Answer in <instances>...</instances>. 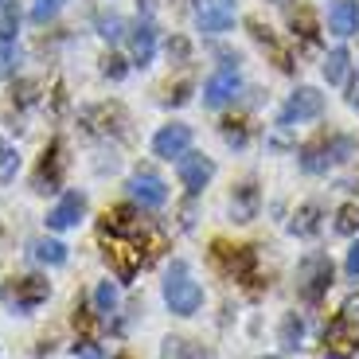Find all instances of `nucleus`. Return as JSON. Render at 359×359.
<instances>
[{"label":"nucleus","mask_w":359,"mask_h":359,"mask_svg":"<svg viewBox=\"0 0 359 359\" xmlns=\"http://www.w3.org/2000/svg\"><path fill=\"white\" fill-rule=\"evenodd\" d=\"M188 94H191V86H188V82H180V86L168 94V102H172V106H184V102H188Z\"/></svg>","instance_id":"39"},{"label":"nucleus","mask_w":359,"mask_h":359,"mask_svg":"<svg viewBox=\"0 0 359 359\" xmlns=\"http://www.w3.org/2000/svg\"><path fill=\"white\" fill-rule=\"evenodd\" d=\"M348 67H351L348 47H332L328 59H324V79L332 82V86H340V82H348Z\"/></svg>","instance_id":"22"},{"label":"nucleus","mask_w":359,"mask_h":359,"mask_svg":"<svg viewBox=\"0 0 359 359\" xmlns=\"http://www.w3.org/2000/svg\"><path fill=\"white\" fill-rule=\"evenodd\" d=\"M63 4L67 0H36V4H32V20H36V24H47V20H55L63 12Z\"/></svg>","instance_id":"31"},{"label":"nucleus","mask_w":359,"mask_h":359,"mask_svg":"<svg viewBox=\"0 0 359 359\" xmlns=\"http://www.w3.org/2000/svg\"><path fill=\"white\" fill-rule=\"evenodd\" d=\"M351 153H355V141H351V137H340V133L320 137V141L301 149V168H305L309 176H320V172H328L332 164L351 161Z\"/></svg>","instance_id":"4"},{"label":"nucleus","mask_w":359,"mask_h":359,"mask_svg":"<svg viewBox=\"0 0 359 359\" xmlns=\"http://www.w3.org/2000/svg\"><path fill=\"white\" fill-rule=\"evenodd\" d=\"M211 180H215V161H211V156L191 153V149L180 156V184L188 188V196H199Z\"/></svg>","instance_id":"13"},{"label":"nucleus","mask_w":359,"mask_h":359,"mask_svg":"<svg viewBox=\"0 0 359 359\" xmlns=\"http://www.w3.org/2000/svg\"><path fill=\"white\" fill-rule=\"evenodd\" d=\"M289 231H293V234H301V238H313V234L320 231V207H316V203H305V207H301V211L293 215Z\"/></svg>","instance_id":"23"},{"label":"nucleus","mask_w":359,"mask_h":359,"mask_svg":"<svg viewBox=\"0 0 359 359\" xmlns=\"http://www.w3.org/2000/svg\"><path fill=\"white\" fill-rule=\"evenodd\" d=\"M16 172H20V156H16V149H12L4 137H0V184H12L16 180Z\"/></svg>","instance_id":"27"},{"label":"nucleus","mask_w":359,"mask_h":359,"mask_svg":"<svg viewBox=\"0 0 359 359\" xmlns=\"http://www.w3.org/2000/svg\"><path fill=\"white\" fill-rule=\"evenodd\" d=\"M129 47H133V63L137 67H149L156 55V27L153 20H141V24L133 27V39H129Z\"/></svg>","instance_id":"18"},{"label":"nucleus","mask_w":359,"mask_h":359,"mask_svg":"<svg viewBox=\"0 0 359 359\" xmlns=\"http://www.w3.org/2000/svg\"><path fill=\"white\" fill-rule=\"evenodd\" d=\"M20 32V8L16 0H0V43H12Z\"/></svg>","instance_id":"26"},{"label":"nucleus","mask_w":359,"mask_h":359,"mask_svg":"<svg viewBox=\"0 0 359 359\" xmlns=\"http://www.w3.org/2000/svg\"><path fill=\"white\" fill-rule=\"evenodd\" d=\"M117 309H121V297H117V285L114 281H102L98 289H94V313L102 316V324H109L117 316Z\"/></svg>","instance_id":"20"},{"label":"nucleus","mask_w":359,"mask_h":359,"mask_svg":"<svg viewBox=\"0 0 359 359\" xmlns=\"http://www.w3.org/2000/svg\"><path fill=\"white\" fill-rule=\"evenodd\" d=\"M188 51H191V47H188V39H184V36H172L168 39V59L184 63V59H188Z\"/></svg>","instance_id":"35"},{"label":"nucleus","mask_w":359,"mask_h":359,"mask_svg":"<svg viewBox=\"0 0 359 359\" xmlns=\"http://www.w3.org/2000/svg\"><path fill=\"white\" fill-rule=\"evenodd\" d=\"M126 59H121V55H106V59H102V71L109 74V79H126Z\"/></svg>","instance_id":"36"},{"label":"nucleus","mask_w":359,"mask_h":359,"mask_svg":"<svg viewBox=\"0 0 359 359\" xmlns=\"http://www.w3.org/2000/svg\"><path fill=\"white\" fill-rule=\"evenodd\" d=\"M269 4H285V0H269Z\"/></svg>","instance_id":"42"},{"label":"nucleus","mask_w":359,"mask_h":359,"mask_svg":"<svg viewBox=\"0 0 359 359\" xmlns=\"http://www.w3.org/2000/svg\"><path fill=\"white\" fill-rule=\"evenodd\" d=\"M211 258L223 273H231L234 281L243 285H258V250L254 246H226V243H215L211 246Z\"/></svg>","instance_id":"5"},{"label":"nucleus","mask_w":359,"mask_h":359,"mask_svg":"<svg viewBox=\"0 0 359 359\" xmlns=\"http://www.w3.org/2000/svg\"><path fill=\"white\" fill-rule=\"evenodd\" d=\"M289 27H293V36H301L305 43H316V20H313V12H309V8L293 12V20H289Z\"/></svg>","instance_id":"28"},{"label":"nucleus","mask_w":359,"mask_h":359,"mask_svg":"<svg viewBox=\"0 0 359 359\" xmlns=\"http://www.w3.org/2000/svg\"><path fill=\"white\" fill-rule=\"evenodd\" d=\"M51 297V281L47 278H20V281H8V285H0V301L12 309V313H32V309H39Z\"/></svg>","instance_id":"6"},{"label":"nucleus","mask_w":359,"mask_h":359,"mask_svg":"<svg viewBox=\"0 0 359 359\" xmlns=\"http://www.w3.org/2000/svg\"><path fill=\"white\" fill-rule=\"evenodd\" d=\"M188 149H191V126H184V121H172L153 137V153L161 161H180Z\"/></svg>","instance_id":"14"},{"label":"nucleus","mask_w":359,"mask_h":359,"mask_svg":"<svg viewBox=\"0 0 359 359\" xmlns=\"http://www.w3.org/2000/svg\"><path fill=\"white\" fill-rule=\"evenodd\" d=\"M234 16H238V0H199L196 24L203 36H223L234 27Z\"/></svg>","instance_id":"11"},{"label":"nucleus","mask_w":359,"mask_h":359,"mask_svg":"<svg viewBox=\"0 0 359 359\" xmlns=\"http://www.w3.org/2000/svg\"><path fill=\"white\" fill-rule=\"evenodd\" d=\"M16 63H20V51L12 43L0 47V74H16Z\"/></svg>","instance_id":"34"},{"label":"nucleus","mask_w":359,"mask_h":359,"mask_svg":"<svg viewBox=\"0 0 359 359\" xmlns=\"http://www.w3.org/2000/svg\"><path fill=\"white\" fill-rule=\"evenodd\" d=\"M82 215H86V196H82V191H67V196L47 211V226H51V231H71V226H79Z\"/></svg>","instance_id":"16"},{"label":"nucleus","mask_w":359,"mask_h":359,"mask_svg":"<svg viewBox=\"0 0 359 359\" xmlns=\"http://www.w3.org/2000/svg\"><path fill=\"white\" fill-rule=\"evenodd\" d=\"M129 196L137 199V207H144V211H156V207L168 203V184H164L156 172L137 168L133 176H129Z\"/></svg>","instance_id":"12"},{"label":"nucleus","mask_w":359,"mask_h":359,"mask_svg":"<svg viewBox=\"0 0 359 359\" xmlns=\"http://www.w3.org/2000/svg\"><path fill=\"white\" fill-rule=\"evenodd\" d=\"M328 32L340 39L355 36L359 32V0H332V8H328Z\"/></svg>","instance_id":"17"},{"label":"nucleus","mask_w":359,"mask_h":359,"mask_svg":"<svg viewBox=\"0 0 359 359\" xmlns=\"http://www.w3.org/2000/svg\"><path fill=\"white\" fill-rule=\"evenodd\" d=\"M332 278H336V266L328 254H309L301 266H297V293L305 305H320L328 289H332Z\"/></svg>","instance_id":"3"},{"label":"nucleus","mask_w":359,"mask_h":359,"mask_svg":"<svg viewBox=\"0 0 359 359\" xmlns=\"http://www.w3.org/2000/svg\"><path fill=\"white\" fill-rule=\"evenodd\" d=\"M231 215H234V223H250V219L258 215V188H254L250 180L234 188V196H231Z\"/></svg>","instance_id":"19"},{"label":"nucleus","mask_w":359,"mask_h":359,"mask_svg":"<svg viewBox=\"0 0 359 359\" xmlns=\"http://www.w3.org/2000/svg\"><path fill=\"white\" fill-rule=\"evenodd\" d=\"M63 176H67V144H63V137H55V141L43 149L39 164H36L32 188H36L39 196H47V191H59V188H63Z\"/></svg>","instance_id":"7"},{"label":"nucleus","mask_w":359,"mask_h":359,"mask_svg":"<svg viewBox=\"0 0 359 359\" xmlns=\"http://www.w3.org/2000/svg\"><path fill=\"white\" fill-rule=\"evenodd\" d=\"M238 86H243V79H238V59L226 55L223 63H219V71L203 82V106L219 109V106H226V102H234Z\"/></svg>","instance_id":"10"},{"label":"nucleus","mask_w":359,"mask_h":359,"mask_svg":"<svg viewBox=\"0 0 359 359\" xmlns=\"http://www.w3.org/2000/svg\"><path fill=\"white\" fill-rule=\"evenodd\" d=\"M344 269H348V278H359V238L351 243V250H348V262H344Z\"/></svg>","instance_id":"38"},{"label":"nucleus","mask_w":359,"mask_h":359,"mask_svg":"<svg viewBox=\"0 0 359 359\" xmlns=\"http://www.w3.org/2000/svg\"><path fill=\"white\" fill-rule=\"evenodd\" d=\"M161 359H211V351L199 348V344L191 340H180V336H168L161 348Z\"/></svg>","instance_id":"21"},{"label":"nucleus","mask_w":359,"mask_h":359,"mask_svg":"<svg viewBox=\"0 0 359 359\" xmlns=\"http://www.w3.org/2000/svg\"><path fill=\"white\" fill-rule=\"evenodd\" d=\"M301 340H305V316L289 313L285 320H281L278 344H281V348H285V351H297V348H301Z\"/></svg>","instance_id":"24"},{"label":"nucleus","mask_w":359,"mask_h":359,"mask_svg":"<svg viewBox=\"0 0 359 359\" xmlns=\"http://www.w3.org/2000/svg\"><path fill=\"white\" fill-rule=\"evenodd\" d=\"M32 258L43 262V266H63V262H67V246L55 243V238H36V243H32Z\"/></svg>","instance_id":"25"},{"label":"nucleus","mask_w":359,"mask_h":359,"mask_svg":"<svg viewBox=\"0 0 359 359\" xmlns=\"http://www.w3.org/2000/svg\"><path fill=\"white\" fill-rule=\"evenodd\" d=\"M336 231L340 234H355L359 231V199L340 207V215H336Z\"/></svg>","instance_id":"30"},{"label":"nucleus","mask_w":359,"mask_h":359,"mask_svg":"<svg viewBox=\"0 0 359 359\" xmlns=\"http://www.w3.org/2000/svg\"><path fill=\"white\" fill-rule=\"evenodd\" d=\"M74 355H79V359H102V351H98V344H94V340H86V336H82V340L79 344H74Z\"/></svg>","instance_id":"37"},{"label":"nucleus","mask_w":359,"mask_h":359,"mask_svg":"<svg viewBox=\"0 0 359 359\" xmlns=\"http://www.w3.org/2000/svg\"><path fill=\"white\" fill-rule=\"evenodd\" d=\"M324 351L332 359H351L359 351V324L355 316L348 313H336L332 320H328V328H324Z\"/></svg>","instance_id":"9"},{"label":"nucleus","mask_w":359,"mask_h":359,"mask_svg":"<svg viewBox=\"0 0 359 359\" xmlns=\"http://www.w3.org/2000/svg\"><path fill=\"white\" fill-rule=\"evenodd\" d=\"M324 114V94L316 86H301L289 94V102L281 106L278 114V126L289 129V126H301V121H316Z\"/></svg>","instance_id":"8"},{"label":"nucleus","mask_w":359,"mask_h":359,"mask_svg":"<svg viewBox=\"0 0 359 359\" xmlns=\"http://www.w3.org/2000/svg\"><path fill=\"white\" fill-rule=\"evenodd\" d=\"M82 126L90 129V133H126V109L121 106H109V102H102V106H86L82 109Z\"/></svg>","instance_id":"15"},{"label":"nucleus","mask_w":359,"mask_h":359,"mask_svg":"<svg viewBox=\"0 0 359 359\" xmlns=\"http://www.w3.org/2000/svg\"><path fill=\"white\" fill-rule=\"evenodd\" d=\"M164 305L176 316H196L203 309V285L191 278V266L184 258H176L164 273Z\"/></svg>","instance_id":"2"},{"label":"nucleus","mask_w":359,"mask_h":359,"mask_svg":"<svg viewBox=\"0 0 359 359\" xmlns=\"http://www.w3.org/2000/svg\"><path fill=\"white\" fill-rule=\"evenodd\" d=\"M71 320H74V328H79L86 340H94V332H98V320H102V316H98V313H90V309L79 301V305H74V316H71Z\"/></svg>","instance_id":"29"},{"label":"nucleus","mask_w":359,"mask_h":359,"mask_svg":"<svg viewBox=\"0 0 359 359\" xmlns=\"http://www.w3.org/2000/svg\"><path fill=\"white\" fill-rule=\"evenodd\" d=\"M223 141L231 144V149H243L246 144V126L243 121H223Z\"/></svg>","instance_id":"32"},{"label":"nucleus","mask_w":359,"mask_h":359,"mask_svg":"<svg viewBox=\"0 0 359 359\" xmlns=\"http://www.w3.org/2000/svg\"><path fill=\"white\" fill-rule=\"evenodd\" d=\"M348 102H351V106H355V109H359V82H355V86H351V94H348Z\"/></svg>","instance_id":"40"},{"label":"nucleus","mask_w":359,"mask_h":359,"mask_svg":"<svg viewBox=\"0 0 359 359\" xmlns=\"http://www.w3.org/2000/svg\"><path fill=\"white\" fill-rule=\"evenodd\" d=\"M117 359H133V355H126V351H121V355H117Z\"/></svg>","instance_id":"41"},{"label":"nucleus","mask_w":359,"mask_h":359,"mask_svg":"<svg viewBox=\"0 0 359 359\" xmlns=\"http://www.w3.org/2000/svg\"><path fill=\"white\" fill-rule=\"evenodd\" d=\"M121 27H126V24H121V16H102L98 20V36L102 39H117V36H121Z\"/></svg>","instance_id":"33"},{"label":"nucleus","mask_w":359,"mask_h":359,"mask_svg":"<svg viewBox=\"0 0 359 359\" xmlns=\"http://www.w3.org/2000/svg\"><path fill=\"white\" fill-rule=\"evenodd\" d=\"M141 211L144 207H114V211L102 215V226H98L102 254H106L109 269L117 273V281H133L164 250V234Z\"/></svg>","instance_id":"1"}]
</instances>
